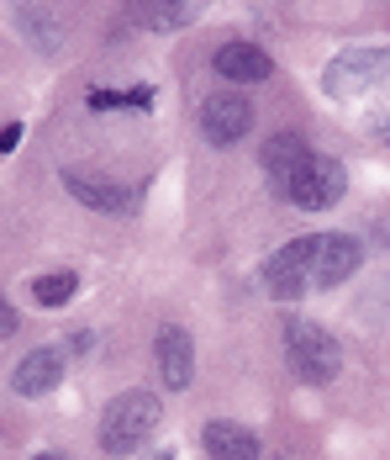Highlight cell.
Listing matches in <instances>:
<instances>
[{
	"mask_svg": "<svg viewBox=\"0 0 390 460\" xmlns=\"http://www.w3.org/2000/svg\"><path fill=\"white\" fill-rule=\"evenodd\" d=\"M159 418H164L159 397L143 392V386L111 397V402H106V418H100V450H106V456H132L137 445H148V434L159 429Z\"/></svg>",
	"mask_w": 390,
	"mask_h": 460,
	"instance_id": "1",
	"label": "cell"
},
{
	"mask_svg": "<svg viewBox=\"0 0 390 460\" xmlns=\"http://www.w3.org/2000/svg\"><path fill=\"white\" fill-rule=\"evenodd\" d=\"M285 349H290V366H296V376H301L306 386H327L343 370V344L322 323L285 318Z\"/></svg>",
	"mask_w": 390,
	"mask_h": 460,
	"instance_id": "2",
	"label": "cell"
},
{
	"mask_svg": "<svg viewBox=\"0 0 390 460\" xmlns=\"http://www.w3.org/2000/svg\"><path fill=\"white\" fill-rule=\"evenodd\" d=\"M311 260H316V233L311 238H290L285 249H274L264 260V291L274 302H301L311 286Z\"/></svg>",
	"mask_w": 390,
	"mask_h": 460,
	"instance_id": "3",
	"label": "cell"
},
{
	"mask_svg": "<svg viewBox=\"0 0 390 460\" xmlns=\"http://www.w3.org/2000/svg\"><path fill=\"white\" fill-rule=\"evenodd\" d=\"M380 80H390V53L386 48H348V53H338V58L322 69V85H327V95H338V101L364 95L369 85H380Z\"/></svg>",
	"mask_w": 390,
	"mask_h": 460,
	"instance_id": "4",
	"label": "cell"
},
{
	"mask_svg": "<svg viewBox=\"0 0 390 460\" xmlns=\"http://www.w3.org/2000/svg\"><path fill=\"white\" fill-rule=\"evenodd\" d=\"M348 190V175L338 159H327V154H306V164L296 170V181L285 190V201H296L301 212H322V207H333L338 196Z\"/></svg>",
	"mask_w": 390,
	"mask_h": 460,
	"instance_id": "5",
	"label": "cell"
},
{
	"mask_svg": "<svg viewBox=\"0 0 390 460\" xmlns=\"http://www.w3.org/2000/svg\"><path fill=\"white\" fill-rule=\"evenodd\" d=\"M364 265V243L348 233H316V260H311V286H343Z\"/></svg>",
	"mask_w": 390,
	"mask_h": 460,
	"instance_id": "6",
	"label": "cell"
},
{
	"mask_svg": "<svg viewBox=\"0 0 390 460\" xmlns=\"http://www.w3.org/2000/svg\"><path fill=\"white\" fill-rule=\"evenodd\" d=\"M248 128H254V106L243 95H212L201 106V133L217 148H232L238 138H248Z\"/></svg>",
	"mask_w": 390,
	"mask_h": 460,
	"instance_id": "7",
	"label": "cell"
},
{
	"mask_svg": "<svg viewBox=\"0 0 390 460\" xmlns=\"http://www.w3.org/2000/svg\"><path fill=\"white\" fill-rule=\"evenodd\" d=\"M64 185H69L74 201H85L95 212H117V217L137 212V190H132V185L100 181V175H80V170H64Z\"/></svg>",
	"mask_w": 390,
	"mask_h": 460,
	"instance_id": "8",
	"label": "cell"
},
{
	"mask_svg": "<svg viewBox=\"0 0 390 460\" xmlns=\"http://www.w3.org/2000/svg\"><path fill=\"white\" fill-rule=\"evenodd\" d=\"M306 138L301 133H274V138H264V175L274 185V196H285L290 181H296V170L306 164Z\"/></svg>",
	"mask_w": 390,
	"mask_h": 460,
	"instance_id": "9",
	"label": "cell"
},
{
	"mask_svg": "<svg viewBox=\"0 0 390 460\" xmlns=\"http://www.w3.org/2000/svg\"><path fill=\"white\" fill-rule=\"evenodd\" d=\"M159 376H164L169 392H185L190 376H195V344H190V333L174 328V323L159 328Z\"/></svg>",
	"mask_w": 390,
	"mask_h": 460,
	"instance_id": "10",
	"label": "cell"
},
{
	"mask_svg": "<svg viewBox=\"0 0 390 460\" xmlns=\"http://www.w3.org/2000/svg\"><path fill=\"white\" fill-rule=\"evenodd\" d=\"M201 445H206L212 460H259V434L232 423V418H212L201 429Z\"/></svg>",
	"mask_w": 390,
	"mask_h": 460,
	"instance_id": "11",
	"label": "cell"
},
{
	"mask_svg": "<svg viewBox=\"0 0 390 460\" xmlns=\"http://www.w3.org/2000/svg\"><path fill=\"white\" fill-rule=\"evenodd\" d=\"M58 381H64V349H53V344L32 349V355L16 366V376H11V386H16L22 397H48Z\"/></svg>",
	"mask_w": 390,
	"mask_h": 460,
	"instance_id": "12",
	"label": "cell"
},
{
	"mask_svg": "<svg viewBox=\"0 0 390 460\" xmlns=\"http://www.w3.org/2000/svg\"><path fill=\"white\" fill-rule=\"evenodd\" d=\"M212 64H217L221 80H269L274 75V58L259 43H227V48H217Z\"/></svg>",
	"mask_w": 390,
	"mask_h": 460,
	"instance_id": "13",
	"label": "cell"
},
{
	"mask_svg": "<svg viewBox=\"0 0 390 460\" xmlns=\"http://www.w3.org/2000/svg\"><path fill=\"white\" fill-rule=\"evenodd\" d=\"M127 11H132L137 27H153V32H174V27H190L195 22V5H185V0H137Z\"/></svg>",
	"mask_w": 390,
	"mask_h": 460,
	"instance_id": "14",
	"label": "cell"
},
{
	"mask_svg": "<svg viewBox=\"0 0 390 460\" xmlns=\"http://www.w3.org/2000/svg\"><path fill=\"white\" fill-rule=\"evenodd\" d=\"M80 291V276H69V270H58V276H38L32 280V296L43 302V307H64L69 296Z\"/></svg>",
	"mask_w": 390,
	"mask_h": 460,
	"instance_id": "15",
	"label": "cell"
},
{
	"mask_svg": "<svg viewBox=\"0 0 390 460\" xmlns=\"http://www.w3.org/2000/svg\"><path fill=\"white\" fill-rule=\"evenodd\" d=\"M22 143V122H11V128H0V154H11Z\"/></svg>",
	"mask_w": 390,
	"mask_h": 460,
	"instance_id": "16",
	"label": "cell"
},
{
	"mask_svg": "<svg viewBox=\"0 0 390 460\" xmlns=\"http://www.w3.org/2000/svg\"><path fill=\"white\" fill-rule=\"evenodd\" d=\"M16 333V313H11V302H0V339H11Z\"/></svg>",
	"mask_w": 390,
	"mask_h": 460,
	"instance_id": "17",
	"label": "cell"
},
{
	"mask_svg": "<svg viewBox=\"0 0 390 460\" xmlns=\"http://www.w3.org/2000/svg\"><path fill=\"white\" fill-rule=\"evenodd\" d=\"M32 460H69V456H53V450H43V456H32Z\"/></svg>",
	"mask_w": 390,
	"mask_h": 460,
	"instance_id": "18",
	"label": "cell"
}]
</instances>
